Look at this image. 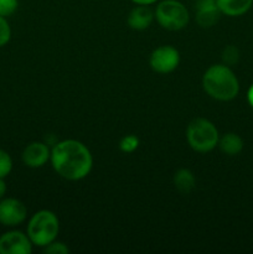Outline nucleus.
<instances>
[{
  "label": "nucleus",
  "instance_id": "obj_1",
  "mask_svg": "<svg viewBox=\"0 0 253 254\" xmlns=\"http://www.w3.org/2000/svg\"><path fill=\"white\" fill-rule=\"evenodd\" d=\"M51 163L55 171L63 179L77 181L84 179L92 170L93 158L81 141L68 139L55 144L51 150Z\"/></svg>",
  "mask_w": 253,
  "mask_h": 254
},
{
  "label": "nucleus",
  "instance_id": "obj_2",
  "mask_svg": "<svg viewBox=\"0 0 253 254\" xmlns=\"http://www.w3.org/2000/svg\"><path fill=\"white\" fill-rule=\"evenodd\" d=\"M202 87L211 98L221 102L232 101L240 93L237 76L225 64L208 67L202 77Z\"/></svg>",
  "mask_w": 253,
  "mask_h": 254
},
{
  "label": "nucleus",
  "instance_id": "obj_3",
  "mask_svg": "<svg viewBox=\"0 0 253 254\" xmlns=\"http://www.w3.org/2000/svg\"><path fill=\"white\" fill-rule=\"evenodd\" d=\"M59 231V218L49 210H41L35 213L27 225V236L32 245L37 247H46L56 241Z\"/></svg>",
  "mask_w": 253,
  "mask_h": 254
},
{
  "label": "nucleus",
  "instance_id": "obj_4",
  "mask_svg": "<svg viewBox=\"0 0 253 254\" xmlns=\"http://www.w3.org/2000/svg\"><path fill=\"white\" fill-rule=\"evenodd\" d=\"M186 139L195 151L208 153L217 146L220 135L212 122L205 118H196L186 129Z\"/></svg>",
  "mask_w": 253,
  "mask_h": 254
},
{
  "label": "nucleus",
  "instance_id": "obj_5",
  "mask_svg": "<svg viewBox=\"0 0 253 254\" xmlns=\"http://www.w3.org/2000/svg\"><path fill=\"white\" fill-rule=\"evenodd\" d=\"M154 16L161 27L178 31L189 24L190 15L185 5L179 0H163L156 6Z\"/></svg>",
  "mask_w": 253,
  "mask_h": 254
},
{
  "label": "nucleus",
  "instance_id": "obj_6",
  "mask_svg": "<svg viewBox=\"0 0 253 254\" xmlns=\"http://www.w3.org/2000/svg\"><path fill=\"white\" fill-rule=\"evenodd\" d=\"M150 67L158 73H170L180 64V54L173 46H160L150 55Z\"/></svg>",
  "mask_w": 253,
  "mask_h": 254
},
{
  "label": "nucleus",
  "instance_id": "obj_7",
  "mask_svg": "<svg viewBox=\"0 0 253 254\" xmlns=\"http://www.w3.org/2000/svg\"><path fill=\"white\" fill-rule=\"evenodd\" d=\"M27 208L17 198L0 200V223L6 227L19 226L26 220Z\"/></svg>",
  "mask_w": 253,
  "mask_h": 254
},
{
  "label": "nucleus",
  "instance_id": "obj_8",
  "mask_svg": "<svg viewBox=\"0 0 253 254\" xmlns=\"http://www.w3.org/2000/svg\"><path fill=\"white\" fill-rule=\"evenodd\" d=\"M32 243L29 236L20 231H10L0 236V254H30Z\"/></svg>",
  "mask_w": 253,
  "mask_h": 254
},
{
  "label": "nucleus",
  "instance_id": "obj_9",
  "mask_svg": "<svg viewBox=\"0 0 253 254\" xmlns=\"http://www.w3.org/2000/svg\"><path fill=\"white\" fill-rule=\"evenodd\" d=\"M51 158V151L49 146L41 141H34L29 144L22 151L21 159L24 164L29 168H41Z\"/></svg>",
  "mask_w": 253,
  "mask_h": 254
},
{
  "label": "nucleus",
  "instance_id": "obj_10",
  "mask_svg": "<svg viewBox=\"0 0 253 254\" xmlns=\"http://www.w3.org/2000/svg\"><path fill=\"white\" fill-rule=\"evenodd\" d=\"M196 22L201 27H211L220 20L221 14L216 0H197L195 6Z\"/></svg>",
  "mask_w": 253,
  "mask_h": 254
},
{
  "label": "nucleus",
  "instance_id": "obj_11",
  "mask_svg": "<svg viewBox=\"0 0 253 254\" xmlns=\"http://www.w3.org/2000/svg\"><path fill=\"white\" fill-rule=\"evenodd\" d=\"M154 20V14L150 10L149 5H138L134 7L128 16V25L133 30H141L148 29Z\"/></svg>",
  "mask_w": 253,
  "mask_h": 254
},
{
  "label": "nucleus",
  "instance_id": "obj_12",
  "mask_svg": "<svg viewBox=\"0 0 253 254\" xmlns=\"http://www.w3.org/2000/svg\"><path fill=\"white\" fill-rule=\"evenodd\" d=\"M221 14L226 16H242L250 11L253 5V0H216Z\"/></svg>",
  "mask_w": 253,
  "mask_h": 254
},
{
  "label": "nucleus",
  "instance_id": "obj_13",
  "mask_svg": "<svg viewBox=\"0 0 253 254\" xmlns=\"http://www.w3.org/2000/svg\"><path fill=\"white\" fill-rule=\"evenodd\" d=\"M218 146L221 151L226 155L235 156L242 151L243 149V140L238 134L236 133H227L218 139Z\"/></svg>",
  "mask_w": 253,
  "mask_h": 254
},
{
  "label": "nucleus",
  "instance_id": "obj_14",
  "mask_svg": "<svg viewBox=\"0 0 253 254\" xmlns=\"http://www.w3.org/2000/svg\"><path fill=\"white\" fill-rule=\"evenodd\" d=\"M195 176L189 169H180L174 175V185L181 193H189L195 188Z\"/></svg>",
  "mask_w": 253,
  "mask_h": 254
},
{
  "label": "nucleus",
  "instance_id": "obj_15",
  "mask_svg": "<svg viewBox=\"0 0 253 254\" xmlns=\"http://www.w3.org/2000/svg\"><path fill=\"white\" fill-rule=\"evenodd\" d=\"M222 60L223 64H227V66H235L240 61V50L233 45H228L223 49Z\"/></svg>",
  "mask_w": 253,
  "mask_h": 254
},
{
  "label": "nucleus",
  "instance_id": "obj_16",
  "mask_svg": "<svg viewBox=\"0 0 253 254\" xmlns=\"http://www.w3.org/2000/svg\"><path fill=\"white\" fill-rule=\"evenodd\" d=\"M12 170L11 156L5 150L0 149V179H5Z\"/></svg>",
  "mask_w": 253,
  "mask_h": 254
},
{
  "label": "nucleus",
  "instance_id": "obj_17",
  "mask_svg": "<svg viewBox=\"0 0 253 254\" xmlns=\"http://www.w3.org/2000/svg\"><path fill=\"white\" fill-rule=\"evenodd\" d=\"M139 139L135 135H126L119 143V149L123 153H133L138 149Z\"/></svg>",
  "mask_w": 253,
  "mask_h": 254
},
{
  "label": "nucleus",
  "instance_id": "obj_18",
  "mask_svg": "<svg viewBox=\"0 0 253 254\" xmlns=\"http://www.w3.org/2000/svg\"><path fill=\"white\" fill-rule=\"evenodd\" d=\"M11 39V29L6 17L0 16V47L5 46Z\"/></svg>",
  "mask_w": 253,
  "mask_h": 254
},
{
  "label": "nucleus",
  "instance_id": "obj_19",
  "mask_svg": "<svg viewBox=\"0 0 253 254\" xmlns=\"http://www.w3.org/2000/svg\"><path fill=\"white\" fill-rule=\"evenodd\" d=\"M17 6L19 0H0V16H10L16 11Z\"/></svg>",
  "mask_w": 253,
  "mask_h": 254
},
{
  "label": "nucleus",
  "instance_id": "obj_20",
  "mask_svg": "<svg viewBox=\"0 0 253 254\" xmlns=\"http://www.w3.org/2000/svg\"><path fill=\"white\" fill-rule=\"evenodd\" d=\"M45 248V253H49V254H67L69 252L68 247H67L64 243L61 242H56L54 241L52 243H50L49 246H46Z\"/></svg>",
  "mask_w": 253,
  "mask_h": 254
},
{
  "label": "nucleus",
  "instance_id": "obj_21",
  "mask_svg": "<svg viewBox=\"0 0 253 254\" xmlns=\"http://www.w3.org/2000/svg\"><path fill=\"white\" fill-rule=\"evenodd\" d=\"M6 193V184H5L4 179H0V200L5 196Z\"/></svg>",
  "mask_w": 253,
  "mask_h": 254
},
{
  "label": "nucleus",
  "instance_id": "obj_22",
  "mask_svg": "<svg viewBox=\"0 0 253 254\" xmlns=\"http://www.w3.org/2000/svg\"><path fill=\"white\" fill-rule=\"evenodd\" d=\"M247 101L250 103V106L253 108V83L251 84V87L247 91Z\"/></svg>",
  "mask_w": 253,
  "mask_h": 254
},
{
  "label": "nucleus",
  "instance_id": "obj_23",
  "mask_svg": "<svg viewBox=\"0 0 253 254\" xmlns=\"http://www.w3.org/2000/svg\"><path fill=\"white\" fill-rule=\"evenodd\" d=\"M131 1L136 5H151L158 1V0H131Z\"/></svg>",
  "mask_w": 253,
  "mask_h": 254
}]
</instances>
